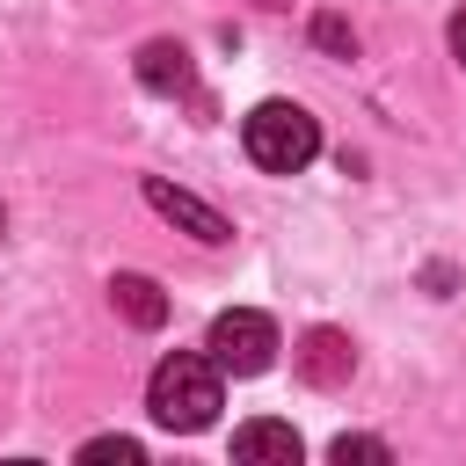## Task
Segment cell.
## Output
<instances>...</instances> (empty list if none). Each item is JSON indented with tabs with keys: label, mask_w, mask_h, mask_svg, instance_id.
Segmentation results:
<instances>
[{
	"label": "cell",
	"mask_w": 466,
	"mask_h": 466,
	"mask_svg": "<svg viewBox=\"0 0 466 466\" xmlns=\"http://www.w3.org/2000/svg\"><path fill=\"white\" fill-rule=\"evenodd\" d=\"M109 306H116L131 328H160V320H167L160 284H153V277H138V269H116V277H109Z\"/></svg>",
	"instance_id": "obj_7"
},
{
	"label": "cell",
	"mask_w": 466,
	"mask_h": 466,
	"mask_svg": "<svg viewBox=\"0 0 466 466\" xmlns=\"http://www.w3.org/2000/svg\"><path fill=\"white\" fill-rule=\"evenodd\" d=\"M240 146H248L255 167H269V175H299V167L320 153V124H313L299 102H255L248 124H240Z\"/></svg>",
	"instance_id": "obj_2"
},
{
	"label": "cell",
	"mask_w": 466,
	"mask_h": 466,
	"mask_svg": "<svg viewBox=\"0 0 466 466\" xmlns=\"http://www.w3.org/2000/svg\"><path fill=\"white\" fill-rule=\"evenodd\" d=\"M313 44H320V51H342V58H350V51H357V29H350L342 15H320V22H313Z\"/></svg>",
	"instance_id": "obj_11"
},
{
	"label": "cell",
	"mask_w": 466,
	"mask_h": 466,
	"mask_svg": "<svg viewBox=\"0 0 466 466\" xmlns=\"http://www.w3.org/2000/svg\"><path fill=\"white\" fill-rule=\"evenodd\" d=\"M328 459H335V466H350V459H371V466H386L393 451H386L379 437H335V444H328Z\"/></svg>",
	"instance_id": "obj_10"
},
{
	"label": "cell",
	"mask_w": 466,
	"mask_h": 466,
	"mask_svg": "<svg viewBox=\"0 0 466 466\" xmlns=\"http://www.w3.org/2000/svg\"><path fill=\"white\" fill-rule=\"evenodd\" d=\"M80 459H87V466H109V459H116V466H138L146 451H138L131 437H87V444H80Z\"/></svg>",
	"instance_id": "obj_9"
},
{
	"label": "cell",
	"mask_w": 466,
	"mask_h": 466,
	"mask_svg": "<svg viewBox=\"0 0 466 466\" xmlns=\"http://www.w3.org/2000/svg\"><path fill=\"white\" fill-rule=\"evenodd\" d=\"M255 7H291V0H255Z\"/></svg>",
	"instance_id": "obj_13"
},
{
	"label": "cell",
	"mask_w": 466,
	"mask_h": 466,
	"mask_svg": "<svg viewBox=\"0 0 466 466\" xmlns=\"http://www.w3.org/2000/svg\"><path fill=\"white\" fill-rule=\"evenodd\" d=\"M299 430L291 422H240L233 430V459L240 466H299Z\"/></svg>",
	"instance_id": "obj_6"
},
{
	"label": "cell",
	"mask_w": 466,
	"mask_h": 466,
	"mask_svg": "<svg viewBox=\"0 0 466 466\" xmlns=\"http://www.w3.org/2000/svg\"><path fill=\"white\" fill-rule=\"evenodd\" d=\"M0 233H7V211H0Z\"/></svg>",
	"instance_id": "obj_14"
},
{
	"label": "cell",
	"mask_w": 466,
	"mask_h": 466,
	"mask_svg": "<svg viewBox=\"0 0 466 466\" xmlns=\"http://www.w3.org/2000/svg\"><path fill=\"white\" fill-rule=\"evenodd\" d=\"M204 350L218 357V371L255 379V371H269V364H277V320H269V313H255V306H226V313L211 320Z\"/></svg>",
	"instance_id": "obj_3"
},
{
	"label": "cell",
	"mask_w": 466,
	"mask_h": 466,
	"mask_svg": "<svg viewBox=\"0 0 466 466\" xmlns=\"http://www.w3.org/2000/svg\"><path fill=\"white\" fill-rule=\"evenodd\" d=\"M146 204L167 218V226H182L189 240H204V248H218V240H233V226L204 204V197H189V189H175L167 175H146Z\"/></svg>",
	"instance_id": "obj_4"
},
{
	"label": "cell",
	"mask_w": 466,
	"mask_h": 466,
	"mask_svg": "<svg viewBox=\"0 0 466 466\" xmlns=\"http://www.w3.org/2000/svg\"><path fill=\"white\" fill-rule=\"evenodd\" d=\"M138 80H146L153 95H182V87H189V51L167 44V36H153V44L138 51Z\"/></svg>",
	"instance_id": "obj_8"
},
{
	"label": "cell",
	"mask_w": 466,
	"mask_h": 466,
	"mask_svg": "<svg viewBox=\"0 0 466 466\" xmlns=\"http://www.w3.org/2000/svg\"><path fill=\"white\" fill-rule=\"evenodd\" d=\"M451 58H459V66H466V7H459V15H451Z\"/></svg>",
	"instance_id": "obj_12"
},
{
	"label": "cell",
	"mask_w": 466,
	"mask_h": 466,
	"mask_svg": "<svg viewBox=\"0 0 466 466\" xmlns=\"http://www.w3.org/2000/svg\"><path fill=\"white\" fill-rule=\"evenodd\" d=\"M299 371H306L313 386H342V379L357 371L350 335H342V328H306V335H299Z\"/></svg>",
	"instance_id": "obj_5"
},
{
	"label": "cell",
	"mask_w": 466,
	"mask_h": 466,
	"mask_svg": "<svg viewBox=\"0 0 466 466\" xmlns=\"http://www.w3.org/2000/svg\"><path fill=\"white\" fill-rule=\"evenodd\" d=\"M146 408L160 430H204L218 415V357H197V350H175L153 386H146Z\"/></svg>",
	"instance_id": "obj_1"
}]
</instances>
